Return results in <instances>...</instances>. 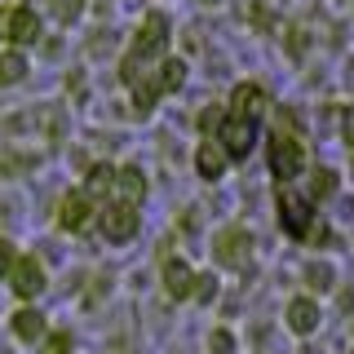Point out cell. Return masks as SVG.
<instances>
[{
    "mask_svg": "<svg viewBox=\"0 0 354 354\" xmlns=\"http://www.w3.org/2000/svg\"><path fill=\"white\" fill-rule=\"evenodd\" d=\"M49 40V22L40 14V0H0V49L36 53Z\"/></svg>",
    "mask_w": 354,
    "mask_h": 354,
    "instance_id": "6da1fadb",
    "label": "cell"
},
{
    "mask_svg": "<svg viewBox=\"0 0 354 354\" xmlns=\"http://www.w3.org/2000/svg\"><path fill=\"white\" fill-rule=\"evenodd\" d=\"M270 173L279 177V182H292V177H301L310 173L315 164H310V142H306V133L297 129V124H288V120L279 115V129L270 133Z\"/></svg>",
    "mask_w": 354,
    "mask_h": 354,
    "instance_id": "7a4b0ae2",
    "label": "cell"
},
{
    "mask_svg": "<svg viewBox=\"0 0 354 354\" xmlns=\"http://www.w3.org/2000/svg\"><path fill=\"white\" fill-rule=\"evenodd\" d=\"M213 257L221 270H243L252 257V235L243 226H221L213 235Z\"/></svg>",
    "mask_w": 354,
    "mask_h": 354,
    "instance_id": "3957f363",
    "label": "cell"
},
{
    "mask_svg": "<svg viewBox=\"0 0 354 354\" xmlns=\"http://www.w3.org/2000/svg\"><path fill=\"white\" fill-rule=\"evenodd\" d=\"M213 138L221 142V151H226L230 160H248L252 142H257V120H243V115H230V111H226Z\"/></svg>",
    "mask_w": 354,
    "mask_h": 354,
    "instance_id": "277c9868",
    "label": "cell"
},
{
    "mask_svg": "<svg viewBox=\"0 0 354 354\" xmlns=\"http://www.w3.org/2000/svg\"><path fill=\"white\" fill-rule=\"evenodd\" d=\"M40 14L49 22V31H75L93 18V0H40Z\"/></svg>",
    "mask_w": 354,
    "mask_h": 354,
    "instance_id": "5b68a950",
    "label": "cell"
},
{
    "mask_svg": "<svg viewBox=\"0 0 354 354\" xmlns=\"http://www.w3.org/2000/svg\"><path fill=\"white\" fill-rule=\"evenodd\" d=\"M5 283H9V292H14L18 301H36V297L44 292V283H49V274H44V266L31 257V252H22Z\"/></svg>",
    "mask_w": 354,
    "mask_h": 354,
    "instance_id": "8992f818",
    "label": "cell"
},
{
    "mask_svg": "<svg viewBox=\"0 0 354 354\" xmlns=\"http://www.w3.org/2000/svg\"><path fill=\"white\" fill-rule=\"evenodd\" d=\"M36 75V53L27 49H0V93H14Z\"/></svg>",
    "mask_w": 354,
    "mask_h": 354,
    "instance_id": "52a82bcc",
    "label": "cell"
},
{
    "mask_svg": "<svg viewBox=\"0 0 354 354\" xmlns=\"http://www.w3.org/2000/svg\"><path fill=\"white\" fill-rule=\"evenodd\" d=\"M97 221H102V235L111 243H129L138 235V208L133 204H106L102 213H97Z\"/></svg>",
    "mask_w": 354,
    "mask_h": 354,
    "instance_id": "ba28073f",
    "label": "cell"
},
{
    "mask_svg": "<svg viewBox=\"0 0 354 354\" xmlns=\"http://www.w3.org/2000/svg\"><path fill=\"white\" fill-rule=\"evenodd\" d=\"M226 111H230V115H243V120H257V124H261V115L270 111V93H266L257 80H243L235 93H230V106Z\"/></svg>",
    "mask_w": 354,
    "mask_h": 354,
    "instance_id": "9c48e42d",
    "label": "cell"
},
{
    "mask_svg": "<svg viewBox=\"0 0 354 354\" xmlns=\"http://www.w3.org/2000/svg\"><path fill=\"white\" fill-rule=\"evenodd\" d=\"M58 226L66 230V235L88 230V226H93V199H88L84 191H71L62 199V208H58Z\"/></svg>",
    "mask_w": 354,
    "mask_h": 354,
    "instance_id": "30bf717a",
    "label": "cell"
},
{
    "mask_svg": "<svg viewBox=\"0 0 354 354\" xmlns=\"http://www.w3.org/2000/svg\"><path fill=\"white\" fill-rule=\"evenodd\" d=\"M226 169H230V155L221 151V142L217 138H199V147H195V173L204 177V182H217Z\"/></svg>",
    "mask_w": 354,
    "mask_h": 354,
    "instance_id": "8fae6325",
    "label": "cell"
},
{
    "mask_svg": "<svg viewBox=\"0 0 354 354\" xmlns=\"http://www.w3.org/2000/svg\"><path fill=\"white\" fill-rule=\"evenodd\" d=\"M279 208H283V226H288V235H306V226L315 221V213H310V195H292V191H283L279 195Z\"/></svg>",
    "mask_w": 354,
    "mask_h": 354,
    "instance_id": "7c38bea8",
    "label": "cell"
},
{
    "mask_svg": "<svg viewBox=\"0 0 354 354\" xmlns=\"http://www.w3.org/2000/svg\"><path fill=\"white\" fill-rule=\"evenodd\" d=\"M288 328L292 332H315L319 328V306L310 301V297H297V301H288Z\"/></svg>",
    "mask_w": 354,
    "mask_h": 354,
    "instance_id": "4fadbf2b",
    "label": "cell"
},
{
    "mask_svg": "<svg viewBox=\"0 0 354 354\" xmlns=\"http://www.w3.org/2000/svg\"><path fill=\"white\" fill-rule=\"evenodd\" d=\"M164 283H169V292H173V297H191V288H195V274H191V266H182V261H169V266H164Z\"/></svg>",
    "mask_w": 354,
    "mask_h": 354,
    "instance_id": "5bb4252c",
    "label": "cell"
},
{
    "mask_svg": "<svg viewBox=\"0 0 354 354\" xmlns=\"http://www.w3.org/2000/svg\"><path fill=\"white\" fill-rule=\"evenodd\" d=\"M9 328H14V337H18V341H36L40 332H44V315H36V310H18Z\"/></svg>",
    "mask_w": 354,
    "mask_h": 354,
    "instance_id": "9a60e30c",
    "label": "cell"
},
{
    "mask_svg": "<svg viewBox=\"0 0 354 354\" xmlns=\"http://www.w3.org/2000/svg\"><path fill=\"white\" fill-rule=\"evenodd\" d=\"M310 177H315V182H310V204H319L324 195L337 191V169H328V164H315Z\"/></svg>",
    "mask_w": 354,
    "mask_h": 354,
    "instance_id": "2e32d148",
    "label": "cell"
},
{
    "mask_svg": "<svg viewBox=\"0 0 354 354\" xmlns=\"http://www.w3.org/2000/svg\"><path fill=\"white\" fill-rule=\"evenodd\" d=\"M18 257H22V252H18V243L0 235V279H9V270L18 266Z\"/></svg>",
    "mask_w": 354,
    "mask_h": 354,
    "instance_id": "e0dca14e",
    "label": "cell"
},
{
    "mask_svg": "<svg viewBox=\"0 0 354 354\" xmlns=\"http://www.w3.org/2000/svg\"><path fill=\"white\" fill-rule=\"evenodd\" d=\"M341 133H346V142L354 147V106H346V129H341Z\"/></svg>",
    "mask_w": 354,
    "mask_h": 354,
    "instance_id": "ac0fdd59",
    "label": "cell"
},
{
    "mask_svg": "<svg viewBox=\"0 0 354 354\" xmlns=\"http://www.w3.org/2000/svg\"><path fill=\"white\" fill-rule=\"evenodd\" d=\"M49 354H66V341L58 337V341H53V346H49Z\"/></svg>",
    "mask_w": 354,
    "mask_h": 354,
    "instance_id": "d6986e66",
    "label": "cell"
},
{
    "mask_svg": "<svg viewBox=\"0 0 354 354\" xmlns=\"http://www.w3.org/2000/svg\"><path fill=\"white\" fill-rule=\"evenodd\" d=\"M350 173H354V164H350Z\"/></svg>",
    "mask_w": 354,
    "mask_h": 354,
    "instance_id": "ffe728a7",
    "label": "cell"
}]
</instances>
